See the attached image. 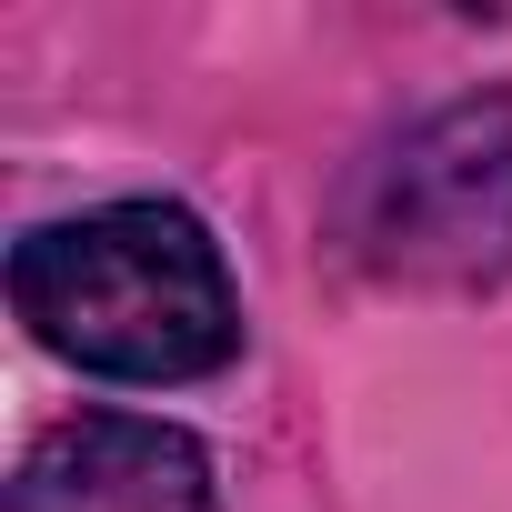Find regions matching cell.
I'll list each match as a JSON object with an SVG mask.
<instances>
[{"mask_svg":"<svg viewBox=\"0 0 512 512\" xmlns=\"http://www.w3.org/2000/svg\"><path fill=\"white\" fill-rule=\"evenodd\" d=\"M11 312L41 352L101 382H201L241 352L221 241L181 201H101L81 221H41L11 251Z\"/></svg>","mask_w":512,"mask_h":512,"instance_id":"obj_1","label":"cell"},{"mask_svg":"<svg viewBox=\"0 0 512 512\" xmlns=\"http://www.w3.org/2000/svg\"><path fill=\"white\" fill-rule=\"evenodd\" d=\"M352 251L382 282L512 272V101H442L402 141H382L352 181Z\"/></svg>","mask_w":512,"mask_h":512,"instance_id":"obj_2","label":"cell"},{"mask_svg":"<svg viewBox=\"0 0 512 512\" xmlns=\"http://www.w3.org/2000/svg\"><path fill=\"white\" fill-rule=\"evenodd\" d=\"M11 512H221L211 452L151 412H81L31 442Z\"/></svg>","mask_w":512,"mask_h":512,"instance_id":"obj_3","label":"cell"}]
</instances>
